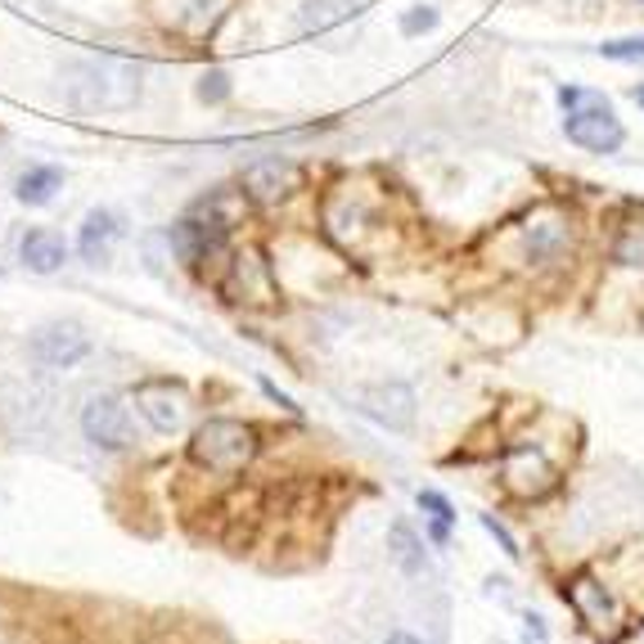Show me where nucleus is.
Segmentation results:
<instances>
[{
	"label": "nucleus",
	"instance_id": "nucleus-1",
	"mask_svg": "<svg viewBox=\"0 0 644 644\" xmlns=\"http://www.w3.org/2000/svg\"><path fill=\"white\" fill-rule=\"evenodd\" d=\"M145 68L132 59H81L64 68V95L81 113L100 109H132L140 100Z\"/></svg>",
	"mask_w": 644,
	"mask_h": 644
},
{
	"label": "nucleus",
	"instance_id": "nucleus-22",
	"mask_svg": "<svg viewBox=\"0 0 644 644\" xmlns=\"http://www.w3.org/2000/svg\"><path fill=\"white\" fill-rule=\"evenodd\" d=\"M483 528H487V532H492V536L500 541V550L509 554V560H513V554H519V545H513V536H509V532H505V528H500V523L492 519V513H483Z\"/></svg>",
	"mask_w": 644,
	"mask_h": 644
},
{
	"label": "nucleus",
	"instance_id": "nucleus-20",
	"mask_svg": "<svg viewBox=\"0 0 644 644\" xmlns=\"http://www.w3.org/2000/svg\"><path fill=\"white\" fill-rule=\"evenodd\" d=\"M438 27V10L433 5H415L402 14V36H419V32H433Z\"/></svg>",
	"mask_w": 644,
	"mask_h": 644
},
{
	"label": "nucleus",
	"instance_id": "nucleus-17",
	"mask_svg": "<svg viewBox=\"0 0 644 644\" xmlns=\"http://www.w3.org/2000/svg\"><path fill=\"white\" fill-rule=\"evenodd\" d=\"M230 72L226 68H207V72H199V81H194V95H199V104H226L230 100Z\"/></svg>",
	"mask_w": 644,
	"mask_h": 644
},
{
	"label": "nucleus",
	"instance_id": "nucleus-3",
	"mask_svg": "<svg viewBox=\"0 0 644 644\" xmlns=\"http://www.w3.org/2000/svg\"><path fill=\"white\" fill-rule=\"evenodd\" d=\"M81 433L86 442H95L100 451H126L132 447V410H126L122 397H91L81 410Z\"/></svg>",
	"mask_w": 644,
	"mask_h": 644
},
{
	"label": "nucleus",
	"instance_id": "nucleus-9",
	"mask_svg": "<svg viewBox=\"0 0 644 644\" xmlns=\"http://www.w3.org/2000/svg\"><path fill=\"white\" fill-rule=\"evenodd\" d=\"M361 410L388 428H410L415 419V393L406 383H374V388L361 393Z\"/></svg>",
	"mask_w": 644,
	"mask_h": 644
},
{
	"label": "nucleus",
	"instance_id": "nucleus-6",
	"mask_svg": "<svg viewBox=\"0 0 644 644\" xmlns=\"http://www.w3.org/2000/svg\"><path fill=\"white\" fill-rule=\"evenodd\" d=\"M27 352L41 365H50V370H68V365H77L86 352H91V338L81 334L77 320H50V325H41L27 338Z\"/></svg>",
	"mask_w": 644,
	"mask_h": 644
},
{
	"label": "nucleus",
	"instance_id": "nucleus-5",
	"mask_svg": "<svg viewBox=\"0 0 644 644\" xmlns=\"http://www.w3.org/2000/svg\"><path fill=\"white\" fill-rule=\"evenodd\" d=\"M239 185H244V194H248L252 203H267V207H271V203L289 199L297 185H303V167H297L293 158H280V154L252 158V162L244 167Z\"/></svg>",
	"mask_w": 644,
	"mask_h": 644
},
{
	"label": "nucleus",
	"instance_id": "nucleus-25",
	"mask_svg": "<svg viewBox=\"0 0 644 644\" xmlns=\"http://www.w3.org/2000/svg\"><path fill=\"white\" fill-rule=\"evenodd\" d=\"M635 100H640V104H644V91H635Z\"/></svg>",
	"mask_w": 644,
	"mask_h": 644
},
{
	"label": "nucleus",
	"instance_id": "nucleus-19",
	"mask_svg": "<svg viewBox=\"0 0 644 644\" xmlns=\"http://www.w3.org/2000/svg\"><path fill=\"white\" fill-rule=\"evenodd\" d=\"M599 55H605V59H618V64H635V59H644V36L605 41V46H599Z\"/></svg>",
	"mask_w": 644,
	"mask_h": 644
},
{
	"label": "nucleus",
	"instance_id": "nucleus-2",
	"mask_svg": "<svg viewBox=\"0 0 644 644\" xmlns=\"http://www.w3.org/2000/svg\"><path fill=\"white\" fill-rule=\"evenodd\" d=\"M257 455V433L239 419H207L194 433V460L207 468H222V474H235Z\"/></svg>",
	"mask_w": 644,
	"mask_h": 644
},
{
	"label": "nucleus",
	"instance_id": "nucleus-15",
	"mask_svg": "<svg viewBox=\"0 0 644 644\" xmlns=\"http://www.w3.org/2000/svg\"><path fill=\"white\" fill-rule=\"evenodd\" d=\"M568 599L577 605V613L595 626V631H605L609 622H613V605H609V595H605V586H595L590 577H577L573 586H568Z\"/></svg>",
	"mask_w": 644,
	"mask_h": 644
},
{
	"label": "nucleus",
	"instance_id": "nucleus-24",
	"mask_svg": "<svg viewBox=\"0 0 644 644\" xmlns=\"http://www.w3.org/2000/svg\"><path fill=\"white\" fill-rule=\"evenodd\" d=\"M383 644H423V640H415V635H406V631H397V635H388Z\"/></svg>",
	"mask_w": 644,
	"mask_h": 644
},
{
	"label": "nucleus",
	"instance_id": "nucleus-4",
	"mask_svg": "<svg viewBox=\"0 0 644 644\" xmlns=\"http://www.w3.org/2000/svg\"><path fill=\"white\" fill-rule=\"evenodd\" d=\"M564 132H568L573 145H581L590 154H613V149H622V122L613 117V109L605 100H590L581 109H568Z\"/></svg>",
	"mask_w": 644,
	"mask_h": 644
},
{
	"label": "nucleus",
	"instance_id": "nucleus-10",
	"mask_svg": "<svg viewBox=\"0 0 644 644\" xmlns=\"http://www.w3.org/2000/svg\"><path fill=\"white\" fill-rule=\"evenodd\" d=\"M361 10H365V0H303V5H297V32L303 36H325L338 23L361 19Z\"/></svg>",
	"mask_w": 644,
	"mask_h": 644
},
{
	"label": "nucleus",
	"instance_id": "nucleus-21",
	"mask_svg": "<svg viewBox=\"0 0 644 644\" xmlns=\"http://www.w3.org/2000/svg\"><path fill=\"white\" fill-rule=\"evenodd\" d=\"M419 505H423L428 513H433V519H438V523H447V528H451V519H455V513H451L447 496H438V492H419Z\"/></svg>",
	"mask_w": 644,
	"mask_h": 644
},
{
	"label": "nucleus",
	"instance_id": "nucleus-7",
	"mask_svg": "<svg viewBox=\"0 0 644 644\" xmlns=\"http://www.w3.org/2000/svg\"><path fill=\"white\" fill-rule=\"evenodd\" d=\"M136 406H140V415L149 419L154 433H177V428L185 423V410H190V402H185V393H181V383H171V379H149V383H140V388H136Z\"/></svg>",
	"mask_w": 644,
	"mask_h": 644
},
{
	"label": "nucleus",
	"instance_id": "nucleus-14",
	"mask_svg": "<svg viewBox=\"0 0 644 644\" xmlns=\"http://www.w3.org/2000/svg\"><path fill=\"white\" fill-rule=\"evenodd\" d=\"M59 190H64V171H59V167H50V162L27 167L23 177L14 181V199H19V203H27V207H46Z\"/></svg>",
	"mask_w": 644,
	"mask_h": 644
},
{
	"label": "nucleus",
	"instance_id": "nucleus-18",
	"mask_svg": "<svg viewBox=\"0 0 644 644\" xmlns=\"http://www.w3.org/2000/svg\"><path fill=\"white\" fill-rule=\"evenodd\" d=\"M388 545H393V554H397V564H402L406 573H419V568H423V554H419V541H415V532H410L406 523H393V532H388Z\"/></svg>",
	"mask_w": 644,
	"mask_h": 644
},
{
	"label": "nucleus",
	"instance_id": "nucleus-23",
	"mask_svg": "<svg viewBox=\"0 0 644 644\" xmlns=\"http://www.w3.org/2000/svg\"><path fill=\"white\" fill-rule=\"evenodd\" d=\"M595 95L590 91H581V86H564V91H560V104L564 109H581V104H590Z\"/></svg>",
	"mask_w": 644,
	"mask_h": 644
},
{
	"label": "nucleus",
	"instance_id": "nucleus-11",
	"mask_svg": "<svg viewBox=\"0 0 644 644\" xmlns=\"http://www.w3.org/2000/svg\"><path fill=\"white\" fill-rule=\"evenodd\" d=\"M117 235H122V217H117V212H109V207H95V212H86V222L77 230V252L86 257V262L100 267Z\"/></svg>",
	"mask_w": 644,
	"mask_h": 644
},
{
	"label": "nucleus",
	"instance_id": "nucleus-16",
	"mask_svg": "<svg viewBox=\"0 0 644 644\" xmlns=\"http://www.w3.org/2000/svg\"><path fill=\"white\" fill-rule=\"evenodd\" d=\"M613 262L631 267V271H644V222H631L622 226L618 244H613Z\"/></svg>",
	"mask_w": 644,
	"mask_h": 644
},
{
	"label": "nucleus",
	"instance_id": "nucleus-13",
	"mask_svg": "<svg viewBox=\"0 0 644 644\" xmlns=\"http://www.w3.org/2000/svg\"><path fill=\"white\" fill-rule=\"evenodd\" d=\"M226 14H230V0H185V5L177 10V27L190 41H207L222 27Z\"/></svg>",
	"mask_w": 644,
	"mask_h": 644
},
{
	"label": "nucleus",
	"instance_id": "nucleus-12",
	"mask_svg": "<svg viewBox=\"0 0 644 644\" xmlns=\"http://www.w3.org/2000/svg\"><path fill=\"white\" fill-rule=\"evenodd\" d=\"M19 257H23V267L27 271H36V275H55L64 262H68V244H64V235H55V230H27L23 239H19Z\"/></svg>",
	"mask_w": 644,
	"mask_h": 644
},
{
	"label": "nucleus",
	"instance_id": "nucleus-8",
	"mask_svg": "<svg viewBox=\"0 0 644 644\" xmlns=\"http://www.w3.org/2000/svg\"><path fill=\"white\" fill-rule=\"evenodd\" d=\"M523 244H528V257L541 267L564 262L568 248H573V226L560 217V212H536V217L523 226Z\"/></svg>",
	"mask_w": 644,
	"mask_h": 644
}]
</instances>
